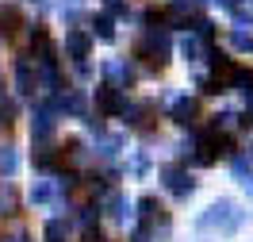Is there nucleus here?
<instances>
[{"instance_id":"f257e3e1","label":"nucleus","mask_w":253,"mask_h":242,"mask_svg":"<svg viewBox=\"0 0 253 242\" xmlns=\"http://www.w3.org/2000/svg\"><path fill=\"white\" fill-rule=\"evenodd\" d=\"M12 169H16V154L4 146V150H0V173H12Z\"/></svg>"},{"instance_id":"f03ea898","label":"nucleus","mask_w":253,"mask_h":242,"mask_svg":"<svg viewBox=\"0 0 253 242\" xmlns=\"http://www.w3.org/2000/svg\"><path fill=\"white\" fill-rule=\"evenodd\" d=\"M100 100H104V108H108V112H115V108H119V97H115L111 89H104V93H100Z\"/></svg>"}]
</instances>
